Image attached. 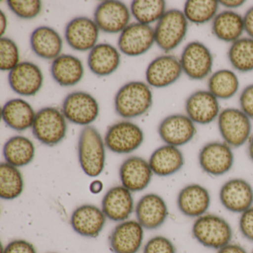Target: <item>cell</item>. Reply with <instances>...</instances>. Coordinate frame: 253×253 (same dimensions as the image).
Listing matches in <instances>:
<instances>
[{"mask_svg": "<svg viewBox=\"0 0 253 253\" xmlns=\"http://www.w3.org/2000/svg\"><path fill=\"white\" fill-rule=\"evenodd\" d=\"M105 146L97 128L91 126L83 128L78 140V158L83 171L89 177H97L104 169Z\"/></svg>", "mask_w": 253, "mask_h": 253, "instance_id": "obj_1", "label": "cell"}, {"mask_svg": "<svg viewBox=\"0 0 253 253\" xmlns=\"http://www.w3.org/2000/svg\"><path fill=\"white\" fill-rule=\"evenodd\" d=\"M152 105V91L147 84L140 81H131L125 84L115 97L117 114L126 119L144 115Z\"/></svg>", "mask_w": 253, "mask_h": 253, "instance_id": "obj_2", "label": "cell"}, {"mask_svg": "<svg viewBox=\"0 0 253 253\" xmlns=\"http://www.w3.org/2000/svg\"><path fill=\"white\" fill-rule=\"evenodd\" d=\"M192 235L207 248L220 250L231 243L232 229L227 220L214 214H205L196 218L192 228Z\"/></svg>", "mask_w": 253, "mask_h": 253, "instance_id": "obj_3", "label": "cell"}, {"mask_svg": "<svg viewBox=\"0 0 253 253\" xmlns=\"http://www.w3.org/2000/svg\"><path fill=\"white\" fill-rule=\"evenodd\" d=\"M63 112L55 107H45L36 114L32 131L37 140L48 146H54L65 138L67 123Z\"/></svg>", "mask_w": 253, "mask_h": 253, "instance_id": "obj_4", "label": "cell"}, {"mask_svg": "<svg viewBox=\"0 0 253 253\" xmlns=\"http://www.w3.org/2000/svg\"><path fill=\"white\" fill-rule=\"evenodd\" d=\"M155 42L166 52L175 49L186 38L188 20L183 11L171 9L166 11L155 29Z\"/></svg>", "mask_w": 253, "mask_h": 253, "instance_id": "obj_5", "label": "cell"}, {"mask_svg": "<svg viewBox=\"0 0 253 253\" xmlns=\"http://www.w3.org/2000/svg\"><path fill=\"white\" fill-rule=\"evenodd\" d=\"M217 125L223 142L232 148L241 147L251 137V119L241 109H223L217 118Z\"/></svg>", "mask_w": 253, "mask_h": 253, "instance_id": "obj_6", "label": "cell"}, {"mask_svg": "<svg viewBox=\"0 0 253 253\" xmlns=\"http://www.w3.org/2000/svg\"><path fill=\"white\" fill-rule=\"evenodd\" d=\"M144 140L143 130L130 121H121L108 128L105 135L106 147L117 154H129L137 150Z\"/></svg>", "mask_w": 253, "mask_h": 253, "instance_id": "obj_7", "label": "cell"}, {"mask_svg": "<svg viewBox=\"0 0 253 253\" xmlns=\"http://www.w3.org/2000/svg\"><path fill=\"white\" fill-rule=\"evenodd\" d=\"M62 112L72 124L88 126L98 117L99 105L88 93L74 91L65 98Z\"/></svg>", "mask_w": 253, "mask_h": 253, "instance_id": "obj_8", "label": "cell"}, {"mask_svg": "<svg viewBox=\"0 0 253 253\" xmlns=\"http://www.w3.org/2000/svg\"><path fill=\"white\" fill-rule=\"evenodd\" d=\"M183 72L193 81L205 79L211 73L213 57L210 50L198 41L189 42L180 59Z\"/></svg>", "mask_w": 253, "mask_h": 253, "instance_id": "obj_9", "label": "cell"}, {"mask_svg": "<svg viewBox=\"0 0 253 253\" xmlns=\"http://www.w3.org/2000/svg\"><path fill=\"white\" fill-rule=\"evenodd\" d=\"M198 161L204 172L217 177L230 171L233 167L234 154L232 147L225 142H210L200 151Z\"/></svg>", "mask_w": 253, "mask_h": 253, "instance_id": "obj_10", "label": "cell"}, {"mask_svg": "<svg viewBox=\"0 0 253 253\" xmlns=\"http://www.w3.org/2000/svg\"><path fill=\"white\" fill-rule=\"evenodd\" d=\"M155 42V30L138 23L128 25L120 35L118 47L123 54L137 57L147 52Z\"/></svg>", "mask_w": 253, "mask_h": 253, "instance_id": "obj_11", "label": "cell"}, {"mask_svg": "<svg viewBox=\"0 0 253 253\" xmlns=\"http://www.w3.org/2000/svg\"><path fill=\"white\" fill-rule=\"evenodd\" d=\"M130 17L129 10L124 2L108 0L97 5L94 21L102 32L118 34L129 25Z\"/></svg>", "mask_w": 253, "mask_h": 253, "instance_id": "obj_12", "label": "cell"}, {"mask_svg": "<svg viewBox=\"0 0 253 253\" xmlns=\"http://www.w3.org/2000/svg\"><path fill=\"white\" fill-rule=\"evenodd\" d=\"M195 124L187 115H169L161 121L158 134L166 144L180 147L187 144L195 137Z\"/></svg>", "mask_w": 253, "mask_h": 253, "instance_id": "obj_13", "label": "cell"}, {"mask_svg": "<svg viewBox=\"0 0 253 253\" xmlns=\"http://www.w3.org/2000/svg\"><path fill=\"white\" fill-rule=\"evenodd\" d=\"M219 198L228 211L241 214L253 207V188L244 179H230L222 185Z\"/></svg>", "mask_w": 253, "mask_h": 253, "instance_id": "obj_14", "label": "cell"}, {"mask_svg": "<svg viewBox=\"0 0 253 253\" xmlns=\"http://www.w3.org/2000/svg\"><path fill=\"white\" fill-rule=\"evenodd\" d=\"M144 238V228L137 220H127L115 226L109 236V247L114 253H137Z\"/></svg>", "mask_w": 253, "mask_h": 253, "instance_id": "obj_15", "label": "cell"}, {"mask_svg": "<svg viewBox=\"0 0 253 253\" xmlns=\"http://www.w3.org/2000/svg\"><path fill=\"white\" fill-rule=\"evenodd\" d=\"M99 28L94 20L88 17H79L68 23L65 38L71 48L78 51H91L97 45Z\"/></svg>", "mask_w": 253, "mask_h": 253, "instance_id": "obj_16", "label": "cell"}, {"mask_svg": "<svg viewBox=\"0 0 253 253\" xmlns=\"http://www.w3.org/2000/svg\"><path fill=\"white\" fill-rule=\"evenodd\" d=\"M11 89L22 96H34L43 84L42 71L32 62H21L8 75Z\"/></svg>", "mask_w": 253, "mask_h": 253, "instance_id": "obj_17", "label": "cell"}, {"mask_svg": "<svg viewBox=\"0 0 253 253\" xmlns=\"http://www.w3.org/2000/svg\"><path fill=\"white\" fill-rule=\"evenodd\" d=\"M183 73L180 60L173 55H162L152 60L146 72L148 84L155 88H165L175 83Z\"/></svg>", "mask_w": 253, "mask_h": 253, "instance_id": "obj_18", "label": "cell"}, {"mask_svg": "<svg viewBox=\"0 0 253 253\" xmlns=\"http://www.w3.org/2000/svg\"><path fill=\"white\" fill-rule=\"evenodd\" d=\"M135 214L137 221L144 229L153 230L165 223L168 217V207L162 197L149 193L139 200Z\"/></svg>", "mask_w": 253, "mask_h": 253, "instance_id": "obj_19", "label": "cell"}, {"mask_svg": "<svg viewBox=\"0 0 253 253\" xmlns=\"http://www.w3.org/2000/svg\"><path fill=\"white\" fill-rule=\"evenodd\" d=\"M186 115L195 124L207 125L211 124L220 115L218 99L209 91L192 93L185 104Z\"/></svg>", "mask_w": 253, "mask_h": 253, "instance_id": "obj_20", "label": "cell"}, {"mask_svg": "<svg viewBox=\"0 0 253 253\" xmlns=\"http://www.w3.org/2000/svg\"><path fill=\"white\" fill-rule=\"evenodd\" d=\"M103 210L92 204L78 207L71 216V226L75 232L85 238L99 236L106 224Z\"/></svg>", "mask_w": 253, "mask_h": 253, "instance_id": "obj_21", "label": "cell"}, {"mask_svg": "<svg viewBox=\"0 0 253 253\" xmlns=\"http://www.w3.org/2000/svg\"><path fill=\"white\" fill-rule=\"evenodd\" d=\"M119 175L122 186L131 192H137L148 187L153 172L146 160L132 156L124 161L120 168Z\"/></svg>", "mask_w": 253, "mask_h": 253, "instance_id": "obj_22", "label": "cell"}, {"mask_svg": "<svg viewBox=\"0 0 253 253\" xmlns=\"http://www.w3.org/2000/svg\"><path fill=\"white\" fill-rule=\"evenodd\" d=\"M177 205L183 215L198 218L207 214L211 205V195L208 189L202 185H186L177 195Z\"/></svg>", "mask_w": 253, "mask_h": 253, "instance_id": "obj_23", "label": "cell"}, {"mask_svg": "<svg viewBox=\"0 0 253 253\" xmlns=\"http://www.w3.org/2000/svg\"><path fill=\"white\" fill-rule=\"evenodd\" d=\"M102 210L106 217L112 221L127 220L134 210L131 192L124 186L111 188L103 197Z\"/></svg>", "mask_w": 253, "mask_h": 253, "instance_id": "obj_24", "label": "cell"}, {"mask_svg": "<svg viewBox=\"0 0 253 253\" xmlns=\"http://www.w3.org/2000/svg\"><path fill=\"white\" fill-rule=\"evenodd\" d=\"M149 164L153 174L168 177L181 169L184 165V157L178 147L166 144L152 154Z\"/></svg>", "mask_w": 253, "mask_h": 253, "instance_id": "obj_25", "label": "cell"}, {"mask_svg": "<svg viewBox=\"0 0 253 253\" xmlns=\"http://www.w3.org/2000/svg\"><path fill=\"white\" fill-rule=\"evenodd\" d=\"M31 47L35 54L45 60H55L63 49V40L52 28L41 26L31 35Z\"/></svg>", "mask_w": 253, "mask_h": 253, "instance_id": "obj_26", "label": "cell"}, {"mask_svg": "<svg viewBox=\"0 0 253 253\" xmlns=\"http://www.w3.org/2000/svg\"><path fill=\"white\" fill-rule=\"evenodd\" d=\"M121 54L116 48L108 43L97 44L90 51L88 66L99 77L112 75L119 67Z\"/></svg>", "mask_w": 253, "mask_h": 253, "instance_id": "obj_27", "label": "cell"}, {"mask_svg": "<svg viewBox=\"0 0 253 253\" xmlns=\"http://www.w3.org/2000/svg\"><path fill=\"white\" fill-rule=\"evenodd\" d=\"M35 117L36 114L32 106L23 99L10 100L2 107V120L15 131H23L32 128Z\"/></svg>", "mask_w": 253, "mask_h": 253, "instance_id": "obj_28", "label": "cell"}, {"mask_svg": "<svg viewBox=\"0 0 253 253\" xmlns=\"http://www.w3.org/2000/svg\"><path fill=\"white\" fill-rule=\"evenodd\" d=\"M51 73L59 85L69 87L76 85L82 80L84 68L78 57L70 54H62L52 62Z\"/></svg>", "mask_w": 253, "mask_h": 253, "instance_id": "obj_29", "label": "cell"}, {"mask_svg": "<svg viewBox=\"0 0 253 253\" xmlns=\"http://www.w3.org/2000/svg\"><path fill=\"white\" fill-rule=\"evenodd\" d=\"M211 29L217 39L233 43L244 32V17L231 10L222 11L212 20Z\"/></svg>", "mask_w": 253, "mask_h": 253, "instance_id": "obj_30", "label": "cell"}, {"mask_svg": "<svg viewBox=\"0 0 253 253\" xmlns=\"http://www.w3.org/2000/svg\"><path fill=\"white\" fill-rule=\"evenodd\" d=\"M35 155L33 142L24 136L11 137L4 145L3 156L5 162L17 168L29 165L33 161Z\"/></svg>", "mask_w": 253, "mask_h": 253, "instance_id": "obj_31", "label": "cell"}, {"mask_svg": "<svg viewBox=\"0 0 253 253\" xmlns=\"http://www.w3.org/2000/svg\"><path fill=\"white\" fill-rule=\"evenodd\" d=\"M24 180L17 167L8 164H0V198L6 201L16 199L23 193Z\"/></svg>", "mask_w": 253, "mask_h": 253, "instance_id": "obj_32", "label": "cell"}, {"mask_svg": "<svg viewBox=\"0 0 253 253\" xmlns=\"http://www.w3.org/2000/svg\"><path fill=\"white\" fill-rule=\"evenodd\" d=\"M209 91L216 98H232L239 88L238 77L229 69H220L213 73L208 81Z\"/></svg>", "mask_w": 253, "mask_h": 253, "instance_id": "obj_33", "label": "cell"}, {"mask_svg": "<svg viewBox=\"0 0 253 253\" xmlns=\"http://www.w3.org/2000/svg\"><path fill=\"white\" fill-rule=\"evenodd\" d=\"M228 58L232 67L240 72L253 71V39L240 38L231 45Z\"/></svg>", "mask_w": 253, "mask_h": 253, "instance_id": "obj_34", "label": "cell"}, {"mask_svg": "<svg viewBox=\"0 0 253 253\" xmlns=\"http://www.w3.org/2000/svg\"><path fill=\"white\" fill-rule=\"evenodd\" d=\"M219 5L217 0H189L185 3L183 12L188 21L204 24L214 20Z\"/></svg>", "mask_w": 253, "mask_h": 253, "instance_id": "obj_35", "label": "cell"}, {"mask_svg": "<svg viewBox=\"0 0 253 253\" xmlns=\"http://www.w3.org/2000/svg\"><path fill=\"white\" fill-rule=\"evenodd\" d=\"M131 13L137 23L149 25L158 22L166 13L164 0H134L131 4Z\"/></svg>", "mask_w": 253, "mask_h": 253, "instance_id": "obj_36", "label": "cell"}, {"mask_svg": "<svg viewBox=\"0 0 253 253\" xmlns=\"http://www.w3.org/2000/svg\"><path fill=\"white\" fill-rule=\"evenodd\" d=\"M20 63V53L17 44L8 38L0 39V69L9 71Z\"/></svg>", "mask_w": 253, "mask_h": 253, "instance_id": "obj_37", "label": "cell"}, {"mask_svg": "<svg viewBox=\"0 0 253 253\" xmlns=\"http://www.w3.org/2000/svg\"><path fill=\"white\" fill-rule=\"evenodd\" d=\"M7 3L17 17L27 20L36 17L42 8V2L39 0H8Z\"/></svg>", "mask_w": 253, "mask_h": 253, "instance_id": "obj_38", "label": "cell"}, {"mask_svg": "<svg viewBox=\"0 0 253 253\" xmlns=\"http://www.w3.org/2000/svg\"><path fill=\"white\" fill-rule=\"evenodd\" d=\"M143 253H177V252L171 240L162 235H157L147 241Z\"/></svg>", "mask_w": 253, "mask_h": 253, "instance_id": "obj_39", "label": "cell"}, {"mask_svg": "<svg viewBox=\"0 0 253 253\" xmlns=\"http://www.w3.org/2000/svg\"><path fill=\"white\" fill-rule=\"evenodd\" d=\"M239 229L244 238L253 242V207L241 213Z\"/></svg>", "mask_w": 253, "mask_h": 253, "instance_id": "obj_40", "label": "cell"}, {"mask_svg": "<svg viewBox=\"0 0 253 253\" xmlns=\"http://www.w3.org/2000/svg\"><path fill=\"white\" fill-rule=\"evenodd\" d=\"M2 253H38L35 246L24 239H16L7 244Z\"/></svg>", "mask_w": 253, "mask_h": 253, "instance_id": "obj_41", "label": "cell"}, {"mask_svg": "<svg viewBox=\"0 0 253 253\" xmlns=\"http://www.w3.org/2000/svg\"><path fill=\"white\" fill-rule=\"evenodd\" d=\"M239 103L241 110L250 119H253V84L243 90L240 95Z\"/></svg>", "mask_w": 253, "mask_h": 253, "instance_id": "obj_42", "label": "cell"}, {"mask_svg": "<svg viewBox=\"0 0 253 253\" xmlns=\"http://www.w3.org/2000/svg\"><path fill=\"white\" fill-rule=\"evenodd\" d=\"M244 32L253 39V6L249 8L244 17Z\"/></svg>", "mask_w": 253, "mask_h": 253, "instance_id": "obj_43", "label": "cell"}, {"mask_svg": "<svg viewBox=\"0 0 253 253\" xmlns=\"http://www.w3.org/2000/svg\"><path fill=\"white\" fill-rule=\"evenodd\" d=\"M217 253H248L247 250L239 244L229 243L227 245L217 250Z\"/></svg>", "mask_w": 253, "mask_h": 253, "instance_id": "obj_44", "label": "cell"}, {"mask_svg": "<svg viewBox=\"0 0 253 253\" xmlns=\"http://www.w3.org/2000/svg\"><path fill=\"white\" fill-rule=\"evenodd\" d=\"M245 1L243 0H222L219 1V4L226 8H237L244 5Z\"/></svg>", "mask_w": 253, "mask_h": 253, "instance_id": "obj_45", "label": "cell"}, {"mask_svg": "<svg viewBox=\"0 0 253 253\" xmlns=\"http://www.w3.org/2000/svg\"><path fill=\"white\" fill-rule=\"evenodd\" d=\"M90 191L93 194H99L103 189V184L100 180H94L90 184Z\"/></svg>", "mask_w": 253, "mask_h": 253, "instance_id": "obj_46", "label": "cell"}, {"mask_svg": "<svg viewBox=\"0 0 253 253\" xmlns=\"http://www.w3.org/2000/svg\"><path fill=\"white\" fill-rule=\"evenodd\" d=\"M7 29V17L3 11H0V35L2 38V35L5 34Z\"/></svg>", "mask_w": 253, "mask_h": 253, "instance_id": "obj_47", "label": "cell"}, {"mask_svg": "<svg viewBox=\"0 0 253 253\" xmlns=\"http://www.w3.org/2000/svg\"><path fill=\"white\" fill-rule=\"evenodd\" d=\"M248 155L250 160L253 162V134L249 140Z\"/></svg>", "mask_w": 253, "mask_h": 253, "instance_id": "obj_48", "label": "cell"}, {"mask_svg": "<svg viewBox=\"0 0 253 253\" xmlns=\"http://www.w3.org/2000/svg\"><path fill=\"white\" fill-rule=\"evenodd\" d=\"M252 253H253V252H252Z\"/></svg>", "mask_w": 253, "mask_h": 253, "instance_id": "obj_49", "label": "cell"}]
</instances>
